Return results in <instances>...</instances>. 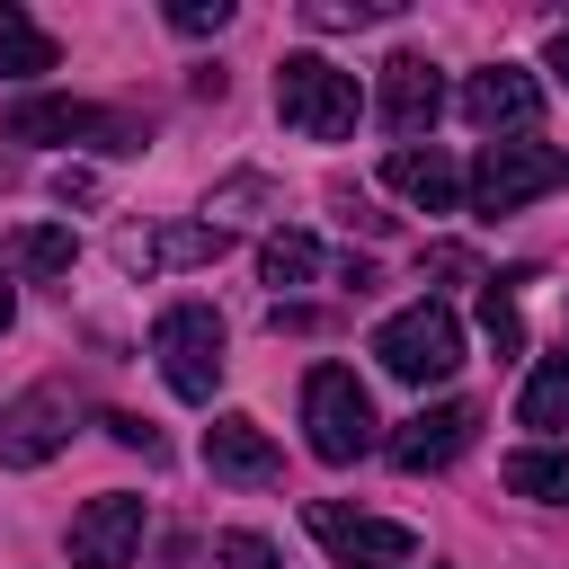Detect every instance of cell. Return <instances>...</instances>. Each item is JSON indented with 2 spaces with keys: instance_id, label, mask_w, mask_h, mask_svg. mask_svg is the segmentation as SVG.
Returning <instances> with one entry per match:
<instances>
[{
  "instance_id": "obj_4",
  "label": "cell",
  "mask_w": 569,
  "mask_h": 569,
  "mask_svg": "<svg viewBox=\"0 0 569 569\" xmlns=\"http://www.w3.org/2000/svg\"><path fill=\"white\" fill-rule=\"evenodd\" d=\"M373 356H382V373H400V382H445V373L462 365V320H453L445 302H409V311H391V320L373 329Z\"/></svg>"
},
{
  "instance_id": "obj_14",
  "label": "cell",
  "mask_w": 569,
  "mask_h": 569,
  "mask_svg": "<svg viewBox=\"0 0 569 569\" xmlns=\"http://www.w3.org/2000/svg\"><path fill=\"white\" fill-rule=\"evenodd\" d=\"M204 462H213V480H240V489L284 480V453H276V436L258 418H213L204 427Z\"/></svg>"
},
{
  "instance_id": "obj_16",
  "label": "cell",
  "mask_w": 569,
  "mask_h": 569,
  "mask_svg": "<svg viewBox=\"0 0 569 569\" xmlns=\"http://www.w3.org/2000/svg\"><path fill=\"white\" fill-rule=\"evenodd\" d=\"M516 418L551 445V436H569V356H542L533 373H525V400H516Z\"/></svg>"
},
{
  "instance_id": "obj_26",
  "label": "cell",
  "mask_w": 569,
  "mask_h": 569,
  "mask_svg": "<svg viewBox=\"0 0 569 569\" xmlns=\"http://www.w3.org/2000/svg\"><path fill=\"white\" fill-rule=\"evenodd\" d=\"M107 427H116V445H142V453H160V436H151L142 418H107Z\"/></svg>"
},
{
  "instance_id": "obj_24",
  "label": "cell",
  "mask_w": 569,
  "mask_h": 569,
  "mask_svg": "<svg viewBox=\"0 0 569 569\" xmlns=\"http://www.w3.org/2000/svg\"><path fill=\"white\" fill-rule=\"evenodd\" d=\"M169 27H178V36H222V27H231V0H178Z\"/></svg>"
},
{
  "instance_id": "obj_20",
  "label": "cell",
  "mask_w": 569,
  "mask_h": 569,
  "mask_svg": "<svg viewBox=\"0 0 569 569\" xmlns=\"http://www.w3.org/2000/svg\"><path fill=\"white\" fill-rule=\"evenodd\" d=\"M258 276H267V284H311V276H320V240H311V231H276V240L258 249Z\"/></svg>"
},
{
  "instance_id": "obj_21",
  "label": "cell",
  "mask_w": 569,
  "mask_h": 569,
  "mask_svg": "<svg viewBox=\"0 0 569 569\" xmlns=\"http://www.w3.org/2000/svg\"><path fill=\"white\" fill-rule=\"evenodd\" d=\"M480 338H489L498 356H525V320H516V276H498V284L480 293Z\"/></svg>"
},
{
  "instance_id": "obj_22",
  "label": "cell",
  "mask_w": 569,
  "mask_h": 569,
  "mask_svg": "<svg viewBox=\"0 0 569 569\" xmlns=\"http://www.w3.org/2000/svg\"><path fill=\"white\" fill-rule=\"evenodd\" d=\"M302 18L311 27H382V18H400V0H311Z\"/></svg>"
},
{
  "instance_id": "obj_6",
  "label": "cell",
  "mask_w": 569,
  "mask_h": 569,
  "mask_svg": "<svg viewBox=\"0 0 569 569\" xmlns=\"http://www.w3.org/2000/svg\"><path fill=\"white\" fill-rule=\"evenodd\" d=\"M9 142H98V151H142V124L89 98H18L9 107Z\"/></svg>"
},
{
  "instance_id": "obj_15",
  "label": "cell",
  "mask_w": 569,
  "mask_h": 569,
  "mask_svg": "<svg viewBox=\"0 0 569 569\" xmlns=\"http://www.w3.org/2000/svg\"><path fill=\"white\" fill-rule=\"evenodd\" d=\"M382 178H391V196H409L418 213H453V204H462V169H453L436 142H427V151H418V142H409V151H391V160H382Z\"/></svg>"
},
{
  "instance_id": "obj_25",
  "label": "cell",
  "mask_w": 569,
  "mask_h": 569,
  "mask_svg": "<svg viewBox=\"0 0 569 569\" xmlns=\"http://www.w3.org/2000/svg\"><path fill=\"white\" fill-rule=\"evenodd\" d=\"M418 267H427V276H480V258H471V249H453V240H445V249H427Z\"/></svg>"
},
{
  "instance_id": "obj_19",
  "label": "cell",
  "mask_w": 569,
  "mask_h": 569,
  "mask_svg": "<svg viewBox=\"0 0 569 569\" xmlns=\"http://www.w3.org/2000/svg\"><path fill=\"white\" fill-rule=\"evenodd\" d=\"M9 258H18L27 276H71V258H80V240H71L62 222H27V231L9 240Z\"/></svg>"
},
{
  "instance_id": "obj_17",
  "label": "cell",
  "mask_w": 569,
  "mask_h": 569,
  "mask_svg": "<svg viewBox=\"0 0 569 569\" xmlns=\"http://www.w3.org/2000/svg\"><path fill=\"white\" fill-rule=\"evenodd\" d=\"M507 489L533 507H569V445H516L507 453Z\"/></svg>"
},
{
  "instance_id": "obj_3",
  "label": "cell",
  "mask_w": 569,
  "mask_h": 569,
  "mask_svg": "<svg viewBox=\"0 0 569 569\" xmlns=\"http://www.w3.org/2000/svg\"><path fill=\"white\" fill-rule=\"evenodd\" d=\"M302 427H311V453L320 462H356L373 453V400L347 365H311L302 373Z\"/></svg>"
},
{
  "instance_id": "obj_12",
  "label": "cell",
  "mask_w": 569,
  "mask_h": 569,
  "mask_svg": "<svg viewBox=\"0 0 569 569\" xmlns=\"http://www.w3.org/2000/svg\"><path fill=\"white\" fill-rule=\"evenodd\" d=\"M382 124L400 133V151L418 142V133H436V116H445V71L427 62V53H391L382 62Z\"/></svg>"
},
{
  "instance_id": "obj_1",
  "label": "cell",
  "mask_w": 569,
  "mask_h": 569,
  "mask_svg": "<svg viewBox=\"0 0 569 569\" xmlns=\"http://www.w3.org/2000/svg\"><path fill=\"white\" fill-rule=\"evenodd\" d=\"M276 116H284L302 142H347L356 116H365V89H356V71H338L329 53H284V62H276Z\"/></svg>"
},
{
  "instance_id": "obj_13",
  "label": "cell",
  "mask_w": 569,
  "mask_h": 569,
  "mask_svg": "<svg viewBox=\"0 0 569 569\" xmlns=\"http://www.w3.org/2000/svg\"><path fill=\"white\" fill-rule=\"evenodd\" d=\"M471 436H480V409H471V400H436V409H418V418L391 436V462H400V471H445Z\"/></svg>"
},
{
  "instance_id": "obj_10",
  "label": "cell",
  "mask_w": 569,
  "mask_h": 569,
  "mask_svg": "<svg viewBox=\"0 0 569 569\" xmlns=\"http://www.w3.org/2000/svg\"><path fill=\"white\" fill-rule=\"evenodd\" d=\"M142 551V498L133 489H107L71 516V569H133Z\"/></svg>"
},
{
  "instance_id": "obj_27",
  "label": "cell",
  "mask_w": 569,
  "mask_h": 569,
  "mask_svg": "<svg viewBox=\"0 0 569 569\" xmlns=\"http://www.w3.org/2000/svg\"><path fill=\"white\" fill-rule=\"evenodd\" d=\"M551 71H560V80H569V27H560V36H551Z\"/></svg>"
},
{
  "instance_id": "obj_28",
  "label": "cell",
  "mask_w": 569,
  "mask_h": 569,
  "mask_svg": "<svg viewBox=\"0 0 569 569\" xmlns=\"http://www.w3.org/2000/svg\"><path fill=\"white\" fill-rule=\"evenodd\" d=\"M9 311H18V293H9V276H0V329H9Z\"/></svg>"
},
{
  "instance_id": "obj_8",
  "label": "cell",
  "mask_w": 569,
  "mask_h": 569,
  "mask_svg": "<svg viewBox=\"0 0 569 569\" xmlns=\"http://www.w3.org/2000/svg\"><path fill=\"white\" fill-rule=\"evenodd\" d=\"M302 525H311V542H320L338 569H409V560H418V533H409V525L347 516V507H329V498H311Z\"/></svg>"
},
{
  "instance_id": "obj_9",
  "label": "cell",
  "mask_w": 569,
  "mask_h": 569,
  "mask_svg": "<svg viewBox=\"0 0 569 569\" xmlns=\"http://www.w3.org/2000/svg\"><path fill=\"white\" fill-rule=\"evenodd\" d=\"M462 116H471L489 142H525V133L542 124V80H533V71H516V62H489V71H471Z\"/></svg>"
},
{
  "instance_id": "obj_2",
  "label": "cell",
  "mask_w": 569,
  "mask_h": 569,
  "mask_svg": "<svg viewBox=\"0 0 569 569\" xmlns=\"http://www.w3.org/2000/svg\"><path fill=\"white\" fill-rule=\"evenodd\" d=\"M560 187H569V151L560 142H489L462 169V204L471 213H525L533 196H560Z\"/></svg>"
},
{
  "instance_id": "obj_7",
  "label": "cell",
  "mask_w": 569,
  "mask_h": 569,
  "mask_svg": "<svg viewBox=\"0 0 569 569\" xmlns=\"http://www.w3.org/2000/svg\"><path fill=\"white\" fill-rule=\"evenodd\" d=\"M71 418H80L71 382H27L18 400H0V462H9V471L53 462V453L71 445Z\"/></svg>"
},
{
  "instance_id": "obj_11",
  "label": "cell",
  "mask_w": 569,
  "mask_h": 569,
  "mask_svg": "<svg viewBox=\"0 0 569 569\" xmlns=\"http://www.w3.org/2000/svg\"><path fill=\"white\" fill-rule=\"evenodd\" d=\"M222 222H151V231H116V267L124 276H178V267H204L222 258Z\"/></svg>"
},
{
  "instance_id": "obj_5",
  "label": "cell",
  "mask_w": 569,
  "mask_h": 569,
  "mask_svg": "<svg viewBox=\"0 0 569 569\" xmlns=\"http://www.w3.org/2000/svg\"><path fill=\"white\" fill-rule=\"evenodd\" d=\"M151 356H160L178 400H213V382H222V320L204 302H169L151 320Z\"/></svg>"
},
{
  "instance_id": "obj_18",
  "label": "cell",
  "mask_w": 569,
  "mask_h": 569,
  "mask_svg": "<svg viewBox=\"0 0 569 569\" xmlns=\"http://www.w3.org/2000/svg\"><path fill=\"white\" fill-rule=\"evenodd\" d=\"M62 53H53V36L27 18V9H9L0 0V80H36V71H53Z\"/></svg>"
},
{
  "instance_id": "obj_23",
  "label": "cell",
  "mask_w": 569,
  "mask_h": 569,
  "mask_svg": "<svg viewBox=\"0 0 569 569\" xmlns=\"http://www.w3.org/2000/svg\"><path fill=\"white\" fill-rule=\"evenodd\" d=\"M213 569H284V551L267 533H213Z\"/></svg>"
}]
</instances>
